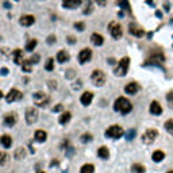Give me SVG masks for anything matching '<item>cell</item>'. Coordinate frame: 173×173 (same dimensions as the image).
I'll use <instances>...</instances> for the list:
<instances>
[{"label":"cell","mask_w":173,"mask_h":173,"mask_svg":"<svg viewBox=\"0 0 173 173\" xmlns=\"http://www.w3.org/2000/svg\"><path fill=\"white\" fill-rule=\"evenodd\" d=\"M114 108H115V111H118V112L125 115V114H129V112L132 109V104L126 99V97H118L115 104H114Z\"/></svg>","instance_id":"1"},{"label":"cell","mask_w":173,"mask_h":173,"mask_svg":"<svg viewBox=\"0 0 173 173\" xmlns=\"http://www.w3.org/2000/svg\"><path fill=\"white\" fill-rule=\"evenodd\" d=\"M123 135H125V130L118 125L109 126V127L106 130V137L112 138V139H119V138H122Z\"/></svg>","instance_id":"2"},{"label":"cell","mask_w":173,"mask_h":173,"mask_svg":"<svg viewBox=\"0 0 173 173\" xmlns=\"http://www.w3.org/2000/svg\"><path fill=\"white\" fill-rule=\"evenodd\" d=\"M129 65H130V58H129V57H123V58L118 62L116 68L114 69L115 74L119 76V77L125 76V74L127 73V70H129Z\"/></svg>","instance_id":"3"},{"label":"cell","mask_w":173,"mask_h":173,"mask_svg":"<svg viewBox=\"0 0 173 173\" xmlns=\"http://www.w3.org/2000/svg\"><path fill=\"white\" fill-rule=\"evenodd\" d=\"M33 100H34V103H35V106H38V107H45V106H47L49 103H50L49 96L45 95L43 92H35V93L33 95Z\"/></svg>","instance_id":"4"},{"label":"cell","mask_w":173,"mask_h":173,"mask_svg":"<svg viewBox=\"0 0 173 173\" xmlns=\"http://www.w3.org/2000/svg\"><path fill=\"white\" fill-rule=\"evenodd\" d=\"M91 80H92V83H93V85L102 86L106 83V73L103 70L97 69V70H95L93 73L91 74Z\"/></svg>","instance_id":"5"},{"label":"cell","mask_w":173,"mask_h":173,"mask_svg":"<svg viewBox=\"0 0 173 173\" xmlns=\"http://www.w3.org/2000/svg\"><path fill=\"white\" fill-rule=\"evenodd\" d=\"M38 109L34 108V107H30L26 109L24 112V118H26V123L27 125H33V123H35L37 120H38Z\"/></svg>","instance_id":"6"},{"label":"cell","mask_w":173,"mask_h":173,"mask_svg":"<svg viewBox=\"0 0 173 173\" xmlns=\"http://www.w3.org/2000/svg\"><path fill=\"white\" fill-rule=\"evenodd\" d=\"M108 30H109V34H111V37L112 38H115V39H119V38H122V34H123V31H122V27L119 26V23H116V22H112L111 24L108 26Z\"/></svg>","instance_id":"7"},{"label":"cell","mask_w":173,"mask_h":173,"mask_svg":"<svg viewBox=\"0 0 173 173\" xmlns=\"http://www.w3.org/2000/svg\"><path fill=\"white\" fill-rule=\"evenodd\" d=\"M157 137H158V131H157V130L149 129V130H146V132L142 135V141L145 143H153Z\"/></svg>","instance_id":"8"},{"label":"cell","mask_w":173,"mask_h":173,"mask_svg":"<svg viewBox=\"0 0 173 173\" xmlns=\"http://www.w3.org/2000/svg\"><path fill=\"white\" fill-rule=\"evenodd\" d=\"M21 99H22V92L18 91V89H11L7 93V96H5V100H7L8 103L16 102V100H21Z\"/></svg>","instance_id":"9"},{"label":"cell","mask_w":173,"mask_h":173,"mask_svg":"<svg viewBox=\"0 0 173 173\" xmlns=\"http://www.w3.org/2000/svg\"><path fill=\"white\" fill-rule=\"evenodd\" d=\"M92 58V51L89 49H83L79 53V62L80 64H85Z\"/></svg>","instance_id":"10"},{"label":"cell","mask_w":173,"mask_h":173,"mask_svg":"<svg viewBox=\"0 0 173 173\" xmlns=\"http://www.w3.org/2000/svg\"><path fill=\"white\" fill-rule=\"evenodd\" d=\"M12 58H14V62L18 65H22L23 61H24V54H23V50H21V49H16V50H14L12 53Z\"/></svg>","instance_id":"11"},{"label":"cell","mask_w":173,"mask_h":173,"mask_svg":"<svg viewBox=\"0 0 173 173\" xmlns=\"http://www.w3.org/2000/svg\"><path fill=\"white\" fill-rule=\"evenodd\" d=\"M62 5L69 10H74L81 5V0H62Z\"/></svg>","instance_id":"12"},{"label":"cell","mask_w":173,"mask_h":173,"mask_svg":"<svg viewBox=\"0 0 173 173\" xmlns=\"http://www.w3.org/2000/svg\"><path fill=\"white\" fill-rule=\"evenodd\" d=\"M34 22H35V18H34L33 15H23L22 18L19 19V23H21L22 26H26V27L34 24Z\"/></svg>","instance_id":"13"},{"label":"cell","mask_w":173,"mask_h":173,"mask_svg":"<svg viewBox=\"0 0 173 173\" xmlns=\"http://www.w3.org/2000/svg\"><path fill=\"white\" fill-rule=\"evenodd\" d=\"M92 99H93V95L91 92H84L80 97V102H81L83 106H89L92 103Z\"/></svg>","instance_id":"14"},{"label":"cell","mask_w":173,"mask_h":173,"mask_svg":"<svg viewBox=\"0 0 173 173\" xmlns=\"http://www.w3.org/2000/svg\"><path fill=\"white\" fill-rule=\"evenodd\" d=\"M138 89H139V85H138L137 83H129V84L125 86V92L126 93H129V95L137 93Z\"/></svg>","instance_id":"15"},{"label":"cell","mask_w":173,"mask_h":173,"mask_svg":"<svg viewBox=\"0 0 173 173\" xmlns=\"http://www.w3.org/2000/svg\"><path fill=\"white\" fill-rule=\"evenodd\" d=\"M130 33H131L132 35L138 37V38H141V37H143V35H145V31H143L142 28L137 27V26H135L134 23H131V24H130Z\"/></svg>","instance_id":"16"},{"label":"cell","mask_w":173,"mask_h":173,"mask_svg":"<svg viewBox=\"0 0 173 173\" xmlns=\"http://www.w3.org/2000/svg\"><path fill=\"white\" fill-rule=\"evenodd\" d=\"M161 112H162V108H161V104L158 102H152L150 103V114L153 115H161Z\"/></svg>","instance_id":"17"},{"label":"cell","mask_w":173,"mask_h":173,"mask_svg":"<svg viewBox=\"0 0 173 173\" xmlns=\"http://www.w3.org/2000/svg\"><path fill=\"white\" fill-rule=\"evenodd\" d=\"M91 42L93 43V45H96V46H102L103 42H104V38H103L100 34L93 33V34L91 35Z\"/></svg>","instance_id":"18"},{"label":"cell","mask_w":173,"mask_h":173,"mask_svg":"<svg viewBox=\"0 0 173 173\" xmlns=\"http://www.w3.org/2000/svg\"><path fill=\"white\" fill-rule=\"evenodd\" d=\"M164 158H165V153H164L162 150H155L152 154V160L154 161V162H161Z\"/></svg>","instance_id":"19"},{"label":"cell","mask_w":173,"mask_h":173,"mask_svg":"<svg viewBox=\"0 0 173 173\" xmlns=\"http://www.w3.org/2000/svg\"><path fill=\"white\" fill-rule=\"evenodd\" d=\"M93 11V4H92V0H84V5H83V12L85 15H89V14Z\"/></svg>","instance_id":"20"},{"label":"cell","mask_w":173,"mask_h":173,"mask_svg":"<svg viewBox=\"0 0 173 173\" xmlns=\"http://www.w3.org/2000/svg\"><path fill=\"white\" fill-rule=\"evenodd\" d=\"M0 142H2V145L4 146L5 149H8V148H11V145H12V138H11L10 135L4 134L2 138H0Z\"/></svg>","instance_id":"21"},{"label":"cell","mask_w":173,"mask_h":173,"mask_svg":"<svg viewBox=\"0 0 173 173\" xmlns=\"http://www.w3.org/2000/svg\"><path fill=\"white\" fill-rule=\"evenodd\" d=\"M46 137H47V134H46L43 130H37L35 134H34V138H35V141H38V142H45Z\"/></svg>","instance_id":"22"},{"label":"cell","mask_w":173,"mask_h":173,"mask_svg":"<svg viewBox=\"0 0 173 173\" xmlns=\"http://www.w3.org/2000/svg\"><path fill=\"white\" fill-rule=\"evenodd\" d=\"M69 60V54L66 53L65 50H60L58 53H57V61L61 62V64H64Z\"/></svg>","instance_id":"23"},{"label":"cell","mask_w":173,"mask_h":173,"mask_svg":"<svg viewBox=\"0 0 173 173\" xmlns=\"http://www.w3.org/2000/svg\"><path fill=\"white\" fill-rule=\"evenodd\" d=\"M15 123H16V116L14 114H10V115H7V116L4 118V125L5 126H10V127H12Z\"/></svg>","instance_id":"24"},{"label":"cell","mask_w":173,"mask_h":173,"mask_svg":"<svg viewBox=\"0 0 173 173\" xmlns=\"http://www.w3.org/2000/svg\"><path fill=\"white\" fill-rule=\"evenodd\" d=\"M97 155H99L100 158H103V160H107V158L109 157L108 149L106 148V146H102V148H99V150H97Z\"/></svg>","instance_id":"25"},{"label":"cell","mask_w":173,"mask_h":173,"mask_svg":"<svg viewBox=\"0 0 173 173\" xmlns=\"http://www.w3.org/2000/svg\"><path fill=\"white\" fill-rule=\"evenodd\" d=\"M93 172H95V166L92 164H85L80 169V173H93Z\"/></svg>","instance_id":"26"},{"label":"cell","mask_w":173,"mask_h":173,"mask_svg":"<svg viewBox=\"0 0 173 173\" xmlns=\"http://www.w3.org/2000/svg\"><path fill=\"white\" fill-rule=\"evenodd\" d=\"M131 171L132 173H145L146 169L143 165H141V164H134V165L131 166Z\"/></svg>","instance_id":"27"},{"label":"cell","mask_w":173,"mask_h":173,"mask_svg":"<svg viewBox=\"0 0 173 173\" xmlns=\"http://www.w3.org/2000/svg\"><path fill=\"white\" fill-rule=\"evenodd\" d=\"M70 118H72L70 112H64V114L60 116V123H61V125H66V123L70 120Z\"/></svg>","instance_id":"28"},{"label":"cell","mask_w":173,"mask_h":173,"mask_svg":"<svg viewBox=\"0 0 173 173\" xmlns=\"http://www.w3.org/2000/svg\"><path fill=\"white\" fill-rule=\"evenodd\" d=\"M45 69L47 72H51L54 69V60L53 58H47L45 62Z\"/></svg>","instance_id":"29"},{"label":"cell","mask_w":173,"mask_h":173,"mask_svg":"<svg viewBox=\"0 0 173 173\" xmlns=\"http://www.w3.org/2000/svg\"><path fill=\"white\" fill-rule=\"evenodd\" d=\"M37 46V41L35 39H31V41H28L27 43H26V50L27 51H33L34 49H35Z\"/></svg>","instance_id":"30"},{"label":"cell","mask_w":173,"mask_h":173,"mask_svg":"<svg viewBox=\"0 0 173 173\" xmlns=\"http://www.w3.org/2000/svg\"><path fill=\"white\" fill-rule=\"evenodd\" d=\"M165 130L169 132V134L173 135V119L168 120V122H165Z\"/></svg>","instance_id":"31"},{"label":"cell","mask_w":173,"mask_h":173,"mask_svg":"<svg viewBox=\"0 0 173 173\" xmlns=\"http://www.w3.org/2000/svg\"><path fill=\"white\" fill-rule=\"evenodd\" d=\"M7 160H8V155H7V153H4V152H0V165H4V164L7 162Z\"/></svg>","instance_id":"32"},{"label":"cell","mask_w":173,"mask_h":173,"mask_svg":"<svg viewBox=\"0 0 173 173\" xmlns=\"http://www.w3.org/2000/svg\"><path fill=\"white\" fill-rule=\"evenodd\" d=\"M24 154H26L24 149H23V148H19L18 150L15 152V158H23V157H24Z\"/></svg>","instance_id":"33"},{"label":"cell","mask_w":173,"mask_h":173,"mask_svg":"<svg viewBox=\"0 0 173 173\" xmlns=\"http://www.w3.org/2000/svg\"><path fill=\"white\" fill-rule=\"evenodd\" d=\"M81 142H84V143H86V142H89V141H92V135L91 134H84V135H81Z\"/></svg>","instance_id":"34"},{"label":"cell","mask_w":173,"mask_h":173,"mask_svg":"<svg viewBox=\"0 0 173 173\" xmlns=\"http://www.w3.org/2000/svg\"><path fill=\"white\" fill-rule=\"evenodd\" d=\"M74 28L79 30V31H83L85 28V24L83 22H76V23H74Z\"/></svg>","instance_id":"35"},{"label":"cell","mask_w":173,"mask_h":173,"mask_svg":"<svg viewBox=\"0 0 173 173\" xmlns=\"http://www.w3.org/2000/svg\"><path fill=\"white\" fill-rule=\"evenodd\" d=\"M119 4L122 8H126L127 11H130V7H129V2L127 0H119Z\"/></svg>","instance_id":"36"},{"label":"cell","mask_w":173,"mask_h":173,"mask_svg":"<svg viewBox=\"0 0 173 173\" xmlns=\"http://www.w3.org/2000/svg\"><path fill=\"white\" fill-rule=\"evenodd\" d=\"M39 60H41L39 54H34V56L30 58V62H31V64H37V62H39Z\"/></svg>","instance_id":"37"},{"label":"cell","mask_w":173,"mask_h":173,"mask_svg":"<svg viewBox=\"0 0 173 173\" xmlns=\"http://www.w3.org/2000/svg\"><path fill=\"white\" fill-rule=\"evenodd\" d=\"M125 135H126V138H127L129 141H130V139H132V138L135 137V130H130L129 134H125Z\"/></svg>","instance_id":"38"},{"label":"cell","mask_w":173,"mask_h":173,"mask_svg":"<svg viewBox=\"0 0 173 173\" xmlns=\"http://www.w3.org/2000/svg\"><path fill=\"white\" fill-rule=\"evenodd\" d=\"M62 109H64V107H62V104H57L56 107L53 108V111H54V112H58V111H62Z\"/></svg>","instance_id":"39"},{"label":"cell","mask_w":173,"mask_h":173,"mask_svg":"<svg viewBox=\"0 0 173 173\" xmlns=\"http://www.w3.org/2000/svg\"><path fill=\"white\" fill-rule=\"evenodd\" d=\"M54 42H56V37H54V35H50V37H49V38H47V43H50V45H53Z\"/></svg>","instance_id":"40"},{"label":"cell","mask_w":173,"mask_h":173,"mask_svg":"<svg viewBox=\"0 0 173 173\" xmlns=\"http://www.w3.org/2000/svg\"><path fill=\"white\" fill-rule=\"evenodd\" d=\"M95 2H96L99 5H106V3H107V0H95Z\"/></svg>","instance_id":"41"},{"label":"cell","mask_w":173,"mask_h":173,"mask_svg":"<svg viewBox=\"0 0 173 173\" xmlns=\"http://www.w3.org/2000/svg\"><path fill=\"white\" fill-rule=\"evenodd\" d=\"M68 42H69V43H72V45H73V43L76 42V38H74V37H68Z\"/></svg>","instance_id":"42"},{"label":"cell","mask_w":173,"mask_h":173,"mask_svg":"<svg viewBox=\"0 0 173 173\" xmlns=\"http://www.w3.org/2000/svg\"><path fill=\"white\" fill-rule=\"evenodd\" d=\"M0 73H2V74H4V76H5V74H8V69H7V68H2V70H0Z\"/></svg>","instance_id":"43"},{"label":"cell","mask_w":173,"mask_h":173,"mask_svg":"<svg viewBox=\"0 0 173 173\" xmlns=\"http://www.w3.org/2000/svg\"><path fill=\"white\" fill-rule=\"evenodd\" d=\"M2 97H3V92L0 91V99H2Z\"/></svg>","instance_id":"44"},{"label":"cell","mask_w":173,"mask_h":173,"mask_svg":"<svg viewBox=\"0 0 173 173\" xmlns=\"http://www.w3.org/2000/svg\"><path fill=\"white\" fill-rule=\"evenodd\" d=\"M168 173H173V171H169V172H168Z\"/></svg>","instance_id":"45"},{"label":"cell","mask_w":173,"mask_h":173,"mask_svg":"<svg viewBox=\"0 0 173 173\" xmlns=\"http://www.w3.org/2000/svg\"><path fill=\"white\" fill-rule=\"evenodd\" d=\"M37 173H45V172H37Z\"/></svg>","instance_id":"46"}]
</instances>
